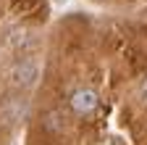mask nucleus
<instances>
[{"instance_id":"5","label":"nucleus","mask_w":147,"mask_h":145,"mask_svg":"<svg viewBox=\"0 0 147 145\" xmlns=\"http://www.w3.org/2000/svg\"><path fill=\"white\" fill-rule=\"evenodd\" d=\"M142 93H144V95H147V79H144V82H142Z\"/></svg>"},{"instance_id":"4","label":"nucleus","mask_w":147,"mask_h":145,"mask_svg":"<svg viewBox=\"0 0 147 145\" xmlns=\"http://www.w3.org/2000/svg\"><path fill=\"white\" fill-rule=\"evenodd\" d=\"M53 3H55V5H66L68 0H53Z\"/></svg>"},{"instance_id":"2","label":"nucleus","mask_w":147,"mask_h":145,"mask_svg":"<svg viewBox=\"0 0 147 145\" xmlns=\"http://www.w3.org/2000/svg\"><path fill=\"white\" fill-rule=\"evenodd\" d=\"M13 79H16L18 84H34V79H37V66H34L32 61L18 63V66L13 69Z\"/></svg>"},{"instance_id":"1","label":"nucleus","mask_w":147,"mask_h":145,"mask_svg":"<svg viewBox=\"0 0 147 145\" xmlns=\"http://www.w3.org/2000/svg\"><path fill=\"white\" fill-rule=\"evenodd\" d=\"M68 103H71V111L76 116H92L97 111V106H100V98H97L95 90L79 87V90H74V95L68 98Z\"/></svg>"},{"instance_id":"3","label":"nucleus","mask_w":147,"mask_h":145,"mask_svg":"<svg viewBox=\"0 0 147 145\" xmlns=\"http://www.w3.org/2000/svg\"><path fill=\"white\" fill-rule=\"evenodd\" d=\"M34 5H37V0H16V11H21V13H26Z\"/></svg>"}]
</instances>
